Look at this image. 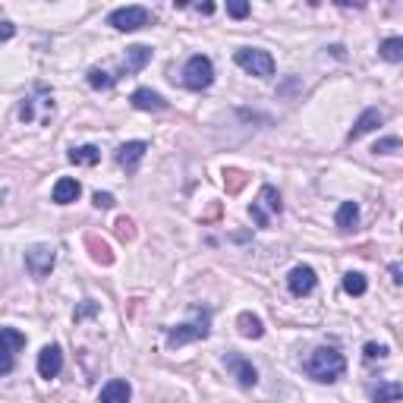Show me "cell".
Wrapping results in <instances>:
<instances>
[{
  "instance_id": "obj_1",
  "label": "cell",
  "mask_w": 403,
  "mask_h": 403,
  "mask_svg": "<svg viewBox=\"0 0 403 403\" xmlns=\"http://www.w3.org/2000/svg\"><path fill=\"white\" fill-rule=\"evenodd\" d=\"M344 369H346V359H344V353H337L334 346H318V350H312L306 359V375L315 378V381L331 384L344 375Z\"/></svg>"
},
{
  "instance_id": "obj_2",
  "label": "cell",
  "mask_w": 403,
  "mask_h": 403,
  "mask_svg": "<svg viewBox=\"0 0 403 403\" xmlns=\"http://www.w3.org/2000/svg\"><path fill=\"white\" fill-rule=\"evenodd\" d=\"M208 334H211V312H208V309H195L192 321L167 327V346L176 350V346H186V344H192V340H205Z\"/></svg>"
},
{
  "instance_id": "obj_3",
  "label": "cell",
  "mask_w": 403,
  "mask_h": 403,
  "mask_svg": "<svg viewBox=\"0 0 403 403\" xmlns=\"http://www.w3.org/2000/svg\"><path fill=\"white\" fill-rule=\"evenodd\" d=\"M214 82V63L208 60L205 54H195L186 60V66H183V85L192 88V92H202V88H208Z\"/></svg>"
},
{
  "instance_id": "obj_4",
  "label": "cell",
  "mask_w": 403,
  "mask_h": 403,
  "mask_svg": "<svg viewBox=\"0 0 403 403\" xmlns=\"http://www.w3.org/2000/svg\"><path fill=\"white\" fill-rule=\"evenodd\" d=\"M283 205H281V192L274 186H262L258 189V199L249 205V218L255 220L258 227H268L271 224V214H281Z\"/></svg>"
},
{
  "instance_id": "obj_5",
  "label": "cell",
  "mask_w": 403,
  "mask_h": 403,
  "mask_svg": "<svg viewBox=\"0 0 403 403\" xmlns=\"http://www.w3.org/2000/svg\"><path fill=\"white\" fill-rule=\"evenodd\" d=\"M233 60H236L249 76H258V79H264V76L274 73V57H271L268 50H262V48H239Z\"/></svg>"
},
{
  "instance_id": "obj_6",
  "label": "cell",
  "mask_w": 403,
  "mask_h": 403,
  "mask_svg": "<svg viewBox=\"0 0 403 403\" xmlns=\"http://www.w3.org/2000/svg\"><path fill=\"white\" fill-rule=\"evenodd\" d=\"M25 346V334L16 327H0V378L10 375L16 365V353Z\"/></svg>"
},
{
  "instance_id": "obj_7",
  "label": "cell",
  "mask_w": 403,
  "mask_h": 403,
  "mask_svg": "<svg viewBox=\"0 0 403 403\" xmlns=\"http://www.w3.org/2000/svg\"><path fill=\"white\" fill-rule=\"evenodd\" d=\"M54 262H57L54 246L38 243V246H31V249H25V268H29V274L38 277V281L54 271Z\"/></svg>"
},
{
  "instance_id": "obj_8",
  "label": "cell",
  "mask_w": 403,
  "mask_h": 403,
  "mask_svg": "<svg viewBox=\"0 0 403 403\" xmlns=\"http://www.w3.org/2000/svg\"><path fill=\"white\" fill-rule=\"evenodd\" d=\"M148 19H151V13L145 10V6H120V10H113L111 16H107V22L117 31H136V29H142V25H148Z\"/></svg>"
},
{
  "instance_id": "obj_9",
  "label": "cell",
  "mask_w": 403,
  "mask_h": 403,
  "mask_svg": "<svg viewBox=\"0 0 403 403\" xmlns=\"http://www.w3.org/2000/svg\"><path fill=\"white\" fill-rule=\"evenodd\" d=\"M315 283H318V277H315V271L309 264H296L287 274V287L293 296H309L315 290Z\"/></svg>"
},
{
  "instance_id": "obj_10",
  "label": "cell",
  "mask_w": 403,
  "mask_h": 403,
  "mask_svg": "<svg viewBox=\"0 0 403 403\" xmlns=\"http://www.w3.org/2000/svg\"><path fill=\"white\" fill-rule=\"evenodd\" d=\"M224 369L230 372V375L236 378L243 388H255L258 372H255V365H252L249 359H243V356H224Z\"/></svg>"
},
{
  "instance_id": "obj_11",
  "label": "cell",
  "mask_w": 403,
  "mask_h": 403,
  "mask_svg": "<svg viewBox=\"0 0 403 403\" xmlns=\"http://www.w3.org/2000/svg\"><path fill=\"white\" fill-rule=\"evenodd\" d=\"M63 369V353L57 344H48L41 353H38V375L41 378H57Z\"/></svg>"
},
{
  "instance_id": "obj_12",
  "label": "cell",
  "mask_w": 403,
  "mask_h": 403,
  "mask_svg": "<svg viewBox=\"0 0 403 403\" xmlns=\"http://www.w3.org/2000/svg\"><path fill=\"white\" fill-rule=\"evenodd\" d=\"M145 151H148V142H126L117 148V164L126 170V174H136L139 161L145 157Z\"/></svg>"
},
{
  "instance_id": "obj_13",
  "label": "cell",
  "mask_w": 403,
  "mask_h": 403,
  "mask_svg": "<svg viewBox=\"0 0 403 403\" xmlns=\"http://www.w3.org/2000/svg\"><path fill=\"white\" fill-rule=\"evenodd\" d=\"M384 123V113L378 111V107H369V111H362V117L353 123V129H350V142H356V139H362L365 132H372V129H378V126Z\"/></svg>"
},
{
  "instance_id": "obj_14",
  "label": "cell",
  "mask_w": 403,
  "mask_h": 403,
  "mask_svg": "<svg viewBox=\"0 0 403 403\" xmlns=\"http://www.w3.org/2000/svg\"><path fill=\"white\" fill-rule=\"evenodd\" d=\"M82 192L79 180H73V176H60V180L54 183V192H50V199L57 202V205H69V202H76Z\"/></svg>"
},
{
  "instance_id": "obj_15",
  "label": "cell",
  "mask_w": 403,
  "mask_h": 403,
  "mask_svg": "<svg viewBox=\"0 0 403 403\" xmlns=\"http://www.w3.org/2000/svg\"><path fill=\"white\" fill-rule=\"evenodd\" d=\"M129 397H132L129 381H120V378H113V381H107L101 388V403H129Z\"/></svg>"
},
{
  "instance_id": "obj_16",
  "label": "cell",
  "mask_w": 403,
  "mask_h": 403,
  "mask_svg": "<svg viewBox=\"0 0 403 403\" xmlns=\"http://www.w3.org/2000/svg\"><path fill=\"white\" fill-rule=\"evenodd\" d=\"M132 107H139V111H167V101L157 92H151V88H136L132 92Z\"/></svg>"
},
{
  "instance_id": "obj_17",
  "label": "cell",
  "mask_w": 403,
  "mask_h": 403,
  "mask_svg": "<svg viewBox=\"0 0 403 403\" xmlns=\"http://www.w3.org/2000/svg\"><path fill=\"white\" fill-rule=\"evenodd\" d=\"M151 60V48H145V44H132V48H126V63L123 69L126 73H139V69H145Z\"/></svg>"
},
{
  "instance_id": "obj_18",
  "label": "cell",
  "mask_w": 403,
  "mask_h": 403,
  "mask_svg": "<svg viewBox=\"0 0 403 403\" xmlns=\"http://www.w3.org/2000/svg\"><path fill=\"white\" fill-rule=\"evenodd\" d=\"M236 327H239V334H243V337H252V340H258L264 334L262 318H258V315H252V312H239L236 315Z\"/></svg>"
},
{
  "instance_id": "obj_19",
  "label": "cell",
  "mask_w": 403,
  "mask_h": 403,
  "mask_svg": "<svg viewBox=\"0 0 403 403\" xmlns=\"http://www.w3.org/2000/svg\"><path fill=\"white\" fill-rule=\"evenodd\" d=\"M369 394L375 403H397L403 397V388H400V381H384V384H375Z\"/></svg>"
},
{
  "instance_id": "obj_20",
  "label": "cell",
  "mask_w": 403,
  "mask_h": 403,
  "mask_svg": "<svg viewBox=\"0 0 403 403\" xmlns=\"http://www.w3.org/2000/svg\"><path fill=\"white\" fill-rule=\"evenodd\" d=\"M85 246H88V252H92V258H94L98 264H113V252H111V246H107L101 236L88 233V236H85Z\"/></svg>"
},
{
  "instance_id": "obj_21",
  "label": "cell",
  "mask_w": 403,
  "mask_h": 403,
  "mask_svg": "<svg viewBox=\"0 0 403 403\" xmlns=\"http://www.w3.org/2000/svg\"><path fill=\"white\" fill-rule=\"evenodd\" d=\"M356 224H359V205L356 202H344V205L337 208V227L344 233H350Z\"/></svg>"
},
{
  "instance_id": "obj_22",
  "label": "cell",
  "mask_w": 403,
  "mask_h": 403,
  "mask_svg": "<svg viewBox=\"0 0 403 403\" xmlns=\"http://www.w3.org/2000/svg\"><path fill=\"white\" fill-rule=\"evenodd\" d=\"M69 161L73 164H85V167H92V164L101 161V151L94 148V145H79V148L69 151Z\"/></svg>"
},
{
  "instance_id": "obj_23",
  "label": "cell",
  "mask_w": 403,
  "mask_h": 403,
  "mask_svg": "<svg viewBox=\"0 0 403 403\" xmlns=\"http://www.w3.org/2000/svg\"><path fill=\"white\" fill-rule=\"evenodd\" d=\"M378 54H381L384 60H390V63H400L403 60V38H388V41H381Z\"/></svg>"
},
{
  "instance_id": "obj_24",
  "label": "cell",
  "mask_w": 403,
  "mask_h": 403,
  "mask_svg": "<svg viewBox=\"0 0 403 403\" xmlns=\"http://www.w3.org/2000/svg\"><path fill=\"white\" fill-rule=\"evenodd\" d=\"M344 290L350 296H362L365 290H369V281H365V274H359V271H350V274H344Z\"/></svg>"
},
{
  "instance_id": "obj_25",
  "label": "cell",
  "mask_w": 403,
  "mask_h": 403,
  "mask_svg": "<svg viewBox=\"0 0 403 403\" xmlns=\"http://www.w3.org/2000/svg\"><path fill=\"white\" fill-rule=\"evenodd\" d=\"M246 180H249V176H246L243 170H236V167H227L224 170V186H227V192H230V195H236L239 189L246 186Z\"/></svg>"
},
{
  "instance_id": "obj_26",
  "label": "cell",
  "mask_w": 403,
  "mask_h": 403,
  "mask_svg": "<svg viewBox=\"0 0 403 403\" xmlns=\"http://www.w3.org/2000/svg\"><path fill=\"white\" fill-rule=\"evenodd\" d=\"M113 233H117L123 243H132V239H136V224H132V218H126V214H123V218H117Z\"/></svg>"
},
{
  "instance_id": "obj_27",
  "label": "cell",
  "mask_w": 403,
  "mask_h": 403,
  "mask_svg": "<svg viewBox=\"0 0 403 403\" xmlns=\"http://www.w3.org/2000/svg\"><path fill=\"white\" fill-rule=\"evenodd\" d=\"M113 82H117V76L104 73V69H92V73H88V85L92 88H111Z\"/></svg>"
},
{
  "instance_id": "obj_28",
  "label": "cell",
  "mask_w": 403,
  "mask_h": 403,
  "mask_svg": "<svg viewBox=\"0 0 403 403\" xmlns=\"http://www.w3.org/2000/svg\"><path fill=\"white\" fill-rule=\"evenodd\" d=\"M375 155H394V151H400V139L397 136H388V139H378L375 142Z\"/></svg>"
},
{
  "instance_id": "obj_29",
  "label": "cell",
  "mask_w": 403,
  "mask_h": 403,
  "mask_svg": "<svg viewBox=\"0 0 403 403\" xmlns=\"http://www.w3.org/2000/svg\"><path fill=\"white\" fill-rule=\"evenodd\" d=\"M227 13H230L233 19H246L249 16V3H243V0H230V3H227Z\"/></svg>"
},
{
  "instance_id": "obj_30",
  "label": "cell",
  "mask_w": 403,
  "mask_h": 403,
  "mask_svg": "<svg viewBox=\"0 0 403 403\" xmlns=\"http://www.w3.org/2000/svg\"><path fill=\"white\" fill-rule=\"evenodd\" d=\"M384 356H388L384 344H365V359H384Z\"/></svg>"
},
{
  "instance_id": "obj_31",
  "label": "cell",
  "mask_w": 403,
  "mask_h": 403,
  "mask_svg": "<svg viewBox=\"0 0 403 403\" xmlns=\"http://www.w3.org/2000/svg\"><path fill=\"white\" fill-rule=\"evenodd\" d=\"M98 312V302H92V299H85L79 309H76V321H82V318H88V315H94Z\"/></svg>"
},
{
  "instance_id": "obj_32",
  "label": "cell",
  "mask_w": 403,
  "mask_h": 403,
  "mask_svg": "<svg viewBox=\"0 0 403 403\" xmlns=\"http://www.w3.org/2000/svg\"><path fill=\"white\" fill-rule=\"evenodd\" d=\"M92 202H94V208H113V205H117L111 192H94V195H92Z\"/></svg>"
},
{
  "instance_id": "obj_33",
  "label": "cell",
  "mask_w": 403,
  "mask_h": 403,
  "mask_svg": "<svg viewBox=\"0 0 403 403\" xmlns=\"http://www.w3.org/2000/svg\"><path fill=\"white\" fill-rule=\"evenodd\" d=\"M13 35H16V25L0 19V41H6V38H13Z\"/></svg>"
},
{
  "instance_id": "obj_34",
  "label": "cell",
  "mask_w": 403,
  "mask_h": 403,
  "mask_svg": "<svg viewBox=\"0 0 403 403\" xmlns=\"http://www.w3.org/2000/svg\"><path fill=\"white\" fill-rule=\"evenodd\" d=\"M218 214H220V205H218V202H214V205L208 208V214H202V224H208V220H214V218H218Z\"/></svg>"
},
{
  "instance_id": "obj_35",
  "label": "cell",
  "mask_w": 403,
  "mask_h": 403,
  "mask_svg": "<svg viewBox=\"0 0 403 403\" xmlns=\"http://www.w3.org/2000/svg\"><path fill=\"white\" fill-rule=\"evenodd\" d=\"M400 274H403V271H400V264H390V277H394V283H400V281H403Z\"/></svg>"
}]
</instances>
